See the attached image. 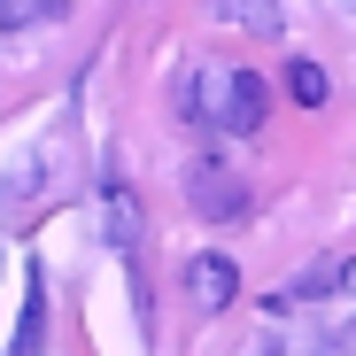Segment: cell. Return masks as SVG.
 Listing matches in <instances>:
<instances>
[{"instance_id": "cell-7", "label": "cell", "mask_w": 356, "mask_h": 356, "mask_svg": "<svg viewBox=\"0 0 356 356\" xmlns=\"http://www.w3.org/2000/svg\"><path fill=\"white\" fill-rule=\"evenodd\" d=\"M286 93L302 101V108H325V93H333V78H325L318 63H286Z\"/></svg>"}, {"instance_id": "cell-1", "label": "cell", "mask_w": 356, "mask_h": 356, "mask_svg": "<svg viewBox=\"0 0 356 356\" xmlns=\"http://www.w3.org/2000/svg\"><path fill=\"white\" fill-rule=\"evenodd\" d=\"M264 108H271V78L256 70H202L186 86V116H202L209 132H232V140H248L264 124Z\"/></svg>"}, {"instance_id": "cell-5", "label": "cell", "mask_w": 356, "mask_h": 356, "mask_svg": "<svg viewBox=\"0 0 356 356\" xmlns=\"http://www.w3.org/2000/svg\"><path fill=\"white\" fill-rule=\"evenodd\" d=\"M209 16L232 24V31H256V39H279V31H286V8H279V0H209Z\"/></svg>"}, {"instance_id": "cell-3", "label": "cell", "mask_w": 356, "mask_h": 356, "mask_svg": "<svg viewBox=\"0 0 356 356\" xmlns=\"http://www.w3.org/2000/svg\"><path fill=\"white\" fill-rule=\"evenodd\" d=\"M186 294L202 310H225L232 294H241V271H232V256H194L186 264Z\"/></svg>"}, {"instance_id": "cell-2", "label": "cell", "mask_w": 356, "mask_h": 356, "mask_svg": "<svg viewBox=\"0 0 356 356\" xmlns=\"http://www.w3.org/2000/svg\"><path fill=\"white\" fill-rule=\"evenodd\" d=\"M186 202H194V217H217V225L248 217V186H241L225 163H194V170H186Z\"/></svg>"}, {"instance_id": "cell-4", "label": "cell", "mask_w": 356, "mask_h": 356, "mask_svg": "<svg viewBox=\"0 0 356 356\" xmlns=\"http://www.w3.org/2000/svg\"><path fill=\"white\" fill-rule=\"evenodd\" d=\"M101 232H108V248H140V194L124 186V178H108V194H101Z\"/></svg>"}, {"instance_id": "cell-8", "label": "cell", "mask_w": 356, "mask_h": 356, "mask_svg": "<svg viewBox=\"0 0 356 356\" xmlns=\"http://www.w3.org/2000/svg\"><path fill=\"white\" fill-rule=\"evenodd\" d=\"M341 286H348V294H356V264H341Z\"/></svg>"}, {"instance_id": "cell-6", "label": "cell", "mask_w": 356, "mask_h": 356, "mask_svg": "<svg viewBox=\"0 0 356 356\" xmlns=\"http://www.w3.org/2000/svg\"><path fill=\"white\" fill-rule=\"evenodd\" d=\"M70 0H0V24L8 31H47V24H63Z\"/></svg>"}]
</instances>
